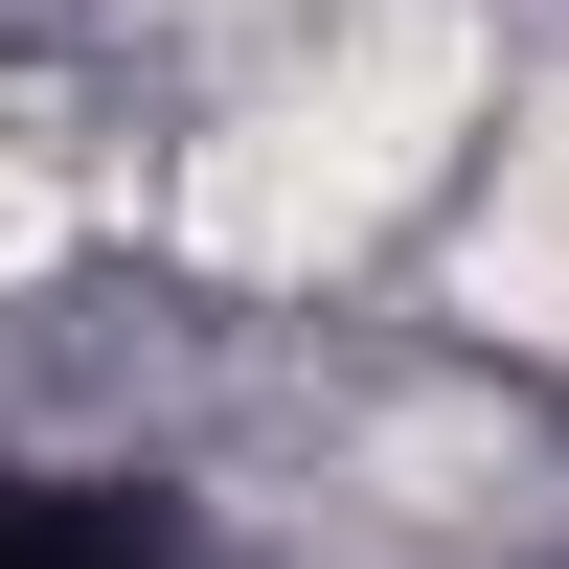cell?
<instances>
[{
	"label": "cell",
	"mask_w": 569,
	"mask_h": 569,
	"mask_svg": "<svg viewBox=\"0 0 569 569\" xmlns=\"http://www.w3.org/2000/svg\"><path fill=\"white\" fill-rule=\"evenodd\" d=\"M479 297L569 342V137H525V160H501V228H479Z\"/></svg>",
	"instance_id": "obj_2"
},
{
	"label": "cell",
	"mask_w": 569,
	"mask_h": 569,
	"mask_svg": "<svg viewBox=\"0 0 569 569\" xmlns=\"http://www.w3.org/2000/svg\"><path fill=\"white\" fill-rule=\"evenodd\" d=\"M456 91H479V46H456V23H365L319 91H273V114L206 160V228H228V251H273V273H297V251H342L388 182H433Z\"/></svg>",
	"instance_id": "obj_1"
}]
</instances>
